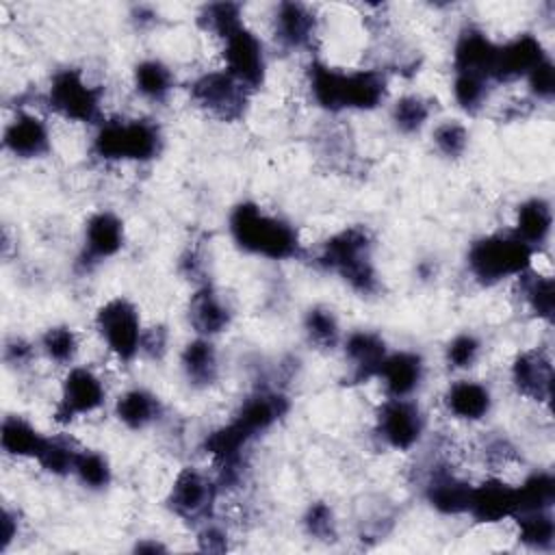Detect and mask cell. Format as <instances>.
Masks as SVG:
<instances>
[{
	"instance_id": "cell-1",
	"label": "cell",
	"mask_w": 555,
	"mask_h": 555,
	"mask_svg": "<svg viewBox=\"0 0 555 555\" xmlns=\"http://www.w3.org/2000/svg\"><path fill=\"white\" fill-rule=\"evenodd\" d=\"M312 100L325 111H371L386 98V76L377 69H338L323 61L308 67Z\"/></svg>"
},
{
	"instance_id": "cell-2",
	"label": "cell",
	"mask_w": 555,
	"mask_h": 555,
	"mask_svg": "<svg viewBox=\"0 0 555 555\" xmlns=\"http://www.w3.org/2000/svg\"><path fill=\"white\" fill-rule=\"evenodd\" d=\"M228 223L234 243L247 254L269 260H291L301 251L297 230L254 202L236 204Z\"/></svg>"
},
{
	"instance_id": "cell-3",
	"label": "cell",
	"mask_w": 555,
	"mask_h": 555,
	"mask_svg": "<svg viewBox=\"0 0 555 555\" xmlns=\"http://www.w3.org/2000/svg\"><path fill=\"white\" fill-rule=\"evenodd\" d=\"M317 262L360 295H373L379 288L373 264V236L364 225H349L332 234L323 243Z\"/></svg>"
},
{
	"instance_id": "cell-4",
	"label": "cell",
	"mask_w": 555,
	"mask_h": 555,
	"mask_svg": "<svg viewBox=\"0 0 555 555\" xmlns=\"http://www.w3.org/2000/svg\"><path fill=\"white\" fill-rule=\"evenodd\" d=\"M535 249L522 243L514 232H496L477 238L466 254L470 275L481 284H499L518 278L533 264Z\"/></svg>"
},
{
	"instance_id": "cell-5",
	"label": "cell",
	"mask_w": 555,
	"mask_h": 555,
	"mask_svg": "<svg viewBox=\"0 0 555 555\" xmlns=\"http://www.w3.org/2000/svg\"><path fill=\"white\" fill-rule=\"evenodd\" d=\"M93 154L115 163H145L160 154L163 134L150 119H111L93 134Z\"/></svg>"
},
{
	"instance_id": "cell-6",
	"label": "cell",
	"mask_w": 555,
	"mask_h": 555,
	"mask_svg": "<svg viewBox=\"0 0 555 555\" xmlns=\"http://www.w3.org/2000/svg\"><path fill=\"white\" fill-rule=\"evenodd\" d=\"M46 100L56 115L78 124H93L102 113V89L91 85L76 67L59 69L50 78Z\"/></svg>"
},
{
	"instance_id": "cell-7",
	"label": "cell",
	"mask_w": 555,
	"mask_h": 555,
	"mask_svg": "<svg viewBox=\"0 0 555 555\" xmlns=\"http://www.w3.org/2000/svg\"><path fill=\"white\" fill-rule=\"evenodd\" d=\"M95 327L117 360L130 362L141 353L143 327L139 310L130 299L113 297L102 304L95 312Z\"/></svg>"
},
{
	"instance_id": "cell-8",
	"label": "cell",
	"mask_w": 555,
	"mask_h": 555,
	"mask_svg": "<svg viewBox=\"0 0 555 555\" xmlns=\"http://www.w3.org/2000/svg\"><path fill=\"white\" fill-rule=\"evenodd\" d=\"M249 89H245L225 69H212L197 76L191 85V100L208 115L221 121H236L245 115L249 102Z\"/></svg>"
},
{
	"instance_id": "cell-9",
	"label": "cell",
	"mask_w": 555,
	"mask_h": 555,
	"mask_svg": "<svg viewBox=\"0 0 555 555\" xmlns=\"http://www.w3.org/2000/svg\"><path fill=\"white\" fill-rule=\"evenodd\" d=\"M221 43L225 72L232 74L249 91L262 87L267 74V56L258 35L243 24L225 39H221Z\"/></svg>"
},
{
	"instance_id": "cell-10",
	"label": "cell",
	"mask_w": 555,
	"mask_h": 555,
	"mask_svg": "<svg viewBox=\"0 0 555 555\" xmlns=\"http://www.w3.org/2000/svg\"><path fill=\"white\" fill-rule=\"evenodd\" d=\"M106 388L102 379L87 366H74L67 371L61 384V395L54 408L59 423H72L104 405Z\"/></svg>"
},
{
	"instance_id": "cell-11",
	"label": "cell",
	"mask_w": 555,
	"mask_h": 555,
	"mask_svg": "<svg viewBox=\"0 0 555 555\" xmlns=\"http://www.w3.org/2000/svg\"><path fill=\"white\" fill-rule=\"evenodd\" d=\"M425 431L421 408L410 399H386L377 412V434L395 451H410Z\"/></svg>"
},
{
	"instance_id": "cell-12",
	"label": "cell",
	"mask_w": 555,
	"mask_h": 555,
	"mask_svg": "<svg viewBox=\"0 0 555 555\" xmlns=\"http://www.w3.org/2000/svg\"><path fill=\"white\" fill-rule=\"evenodd\" d=\"M217 483L197 468H182L167 494L169 509L184 520H199L210 514Z\"/></svg>"
},
{
	"instance_id": "cell-13",
	"label": "cell",
	"mask_w": 555,
	"mask_h": 555,
	"mask_svg": "<svg viewBox=\"0 0 555 555\" xmlns=\"http://www.w3.org/2000/svg\"><path fill=\"white\" fill-rule=\"evenodd\" d=\"M546 56L548 54L544 52L542 41L531 33H522L505 43H496L490 80L509 82L516 78H525Z\"/></svg>"
},
{
	"instance_id": "cell-14",
	"label": "cell",
	"mask_w": 555,
	"mask_h": 555,
	"mask_svg": "<svg viewBox=\"0 0 555 555\" xmlns=\"http://www.w3.org/2000/svg\"><path fill=\"white\" fill-rule=\"evenodd\" d=\"M477 522H501L518 514V490L501 477H488L470 488L468 509Z\"/></svg>"
},
{
	"instance_id": "cell-15",
	"label": "cell",
	"mask_w": 555,
	"mask_h": 555,
	"mask_svg": "<svg viewBox=\"0 0 555 555\" xmlns=\"http://www.w3.org/2000/svg\"><path fill=\"white\" fill-rule=\"evenodd\" d=\"M121 247H124V221L111 210L93 212L85 223L80 264L89 269L102 260L113 258L115 254H119Z\"/></svg>"
},
{
	"instance_id": "cell-16",
	"label": "cell",
	"mask_w": 555,
	"mask_h": 555,
	"mask_svg": "<svg viewBox=\"0 0 555 555\" xmlns=\"http://www.w3.org/2000/svg\"><path fill=\"white\" fill-rule=\"evenodd\" d=\"M512 384L516 390L533 401H548L553 390V360L542 349H529L512 362Z\"/></svg>"
},
{
	"instance_id": "cell-17",
	"label": "cell",
	"mask_w": 555,
	"mask_h": 555,
	"mask_svg": "<svg viewBox=\"0 0 555 555\" xmlns=\"http://www.w3.org/2000/svg\"><path fill=\"white\" fill-rule=\"evenodd\" d=\"M470 483L455 475L449 466L436 464L431 466L425 481V499L427 503L447 516L466 514L470 499Z\"/></svg>"
},
{
	"instance_id": "cell-18",
	"label": "cell",
	"mask_w": 555,
	"mask_h": 555,
	"mask_svg": "<svg viewBox=\"0 0 555 555\" xmlns=\"http://www.w3.org/2000/svg\"><path fill=\"white\" fill-rule=\"evenodd\" d=\"M4 147L17 158H39L50 152V130L48 124L28 111L17 113L4 128Z\"/></svg>"
},
{
	"instance_id": "cell-19",
	"label": "cell",
	"mask_w": 555,
	"mask_h": 555,
	"mask_svg": "<svg viewBox=\"0 0 555 555\" xmlns=\"http://www.w3.org/2000/svg\"><path fill=\"white\" fill-rule=\"evenodd\" d=\"M423 377L425 362L416 351H388L377 373L388 399H410Z\"/></svg>"
},
{
	"instance_id": "cell-20",
	"label": "cell",
	"mask_w": 555,
	"mask_h": 555,
	"mask_svg": "<svg viewBox=\"0 0 555 555\" xmlns=\"http://www.w3.org/2000/svg\"><path fill=\"white\" fill-rule=\"evenodd\" d=\"M386 356H388V347L384 338L375 332L358 330V332H351L345 340V360L349 364V379L356 384L377 377Z\"/></svg>"
},
{
	"instance_id": "cell-21",
	"label": "cell",
	"mask_w": 555,
	"mask_h": 555,
	"mask_svg": "<svg viewBox=\"0 0 555 555\" xmlns=\"http://www.w3.org/2000/svg\"><path fill=\"white\" fill-rule=\"evenodd\" d=\"M494 54H496V43L483 30H479L475 26H466L457 35L455 46H453V69L479 74L490 80Z\"/></svg>"
},
{
	"instance_id": "cell-22",
	"label": "cell",
	"mask_w": 555,
	"mask_h": 555,
	"mask_svg": "<svg viewBox=\"0 0 555 555\" xmlns=\"http://www.w3.org/2000/svg\"><path fill=\"white\" fill-rule=\"evenodd\" d=\"M232 321V312L225 299L208 284L199 286L189 301V323L197 336L210 338L221 334Z\"/></svg>"
},
{
	"instance_id": "cell-23",
	"label": "cell",
	"mask_w": 555,
	"mask_h": 555,
	"mask_svg": "<svg viewBox=\"0 0 555 555\" xmlns=\"http://www.w3.org/2000/svg\"><path fill=\"white\" fill-rule=\"evenodd\" d=\"M288 412V399L278 390H256L249 395L234 418L254 436L271 429Z\"/></svg>"
},
{
	"instance_id": "cell-24",
	"label": "cell",
	"mask_w": 555,
	"mask_h": 555,
	"mask_svg": "<svg viewBox=\"0 0 555 555\" xmlns=\"http://www.w3.org/2000/svg\"><path fill=\"white\" fill-rule=\"evenodd\" d=\"M317 17L301 2H280L275 9V37L284 48L301 50L314 39Z\"/></svg>"
},
{
	"instance_id": "cell-25",
	"label": "cell",
	"mask_w": 555,
	"mask_h": 555,
	"mask_svg": "<svg viewBox=\"0 0 555 555\" xmlns=\"http://www.w3.org/2000/svg\"><path fill=\"white\" fill-rule=\"evenodd\" d=\"M444 405L449 414H453L460 421L475 423L488 416L492 408V395L490 390L473 379H457L453 382L444 392Z\"/></svg>"
},
{
	"instance_id": "cell-26",
	"label": "cell",
	"mask_w": 555,
	"mask_h": 555,
	"mask_svg": "<svg viewBox=\"0 0 555 555\" xmlns=\"http://www.w3.org/2000/svg\"><path fill=\"white\" fill-rule=\"evenodd\" d=\"M180 369L193 388H208L219 377V356L210 338L197 336L184 345Z\"/></svg>"
},
{
	"instance_id": "cell-27",
	"label": "cell",
	"mask_w": 555,
	"mask_h": 555,
	"mask_svg": "<svg viewBox=\"0 0 555 555\" xmlns=\"http://www.w3.org/2000/svg\"><path fill=\"white\" fill-rule=\"evenodd\" d=\"M553 228V210L551 204L542 197H531L522 202L516 210V223H514V234L527 243L529 247H540L546 243L548 234Z\"/></svg>"
},
{
	"instance_id": "cell-28",
	"label": "cell",
	"mask_w": 555,
	"mask_h": 555,
	"mask_svg": "<svg viewBox=\"0 0 555 555\" xmlns=\"http://www.w3.org/2000/svg\"><path fill=\"white\" fill-rule=\"evenodd\" d=\"M43 442H46V436L33 423H28L17 414L4 416L0 427V444L7 455L37 460Z\"/></svg>"
},
{
	"instance_id": "cell-29",
	"label": "cell",
	"mask_w": 555,
	"mask_h": 555,
	"mask_svg": "<svg viewBox=\"0 0 555 555\" xmlns=\"http://www.w3.org/2000/svg\"><path fill=\"white\" fill-rule=\"evenodd\" d=\"M160 414L158 399L145 388H130L119 395L115 403V416L128 429H145Z\"/></svg>"
},
{
	"instance_id": "cell-30",
	"label": "cell",
	"mask_w": 555,
	"mask_h": 555,
	"mask_svg": "<svg viewBox=\"0 0 555 555\" xmlns=\"http://www.w3.org/2000/svg\"><path fill=\"white\" fill-rule=\"evenodd\" d=\"M132 80H134L137 93L150 102H163L173 89V74L158 59L139 61L134 65Z\"/></svg>"
},
{
	"instance_id": "cell-31",
	"label": "cell",
	"mask_w": 555,
	"mask_h": 555,
	"mask_svg": "<svg viewBox=\"0 0 555 555\" xmlns=\"http://www.w3.org/2000/svg\"><path fill=\"white\" fill-rule=\"evenodd\" d=\"M518 284H520V295L525 299V304L529 306V310L544 319L551 321L553 319V310H555V286H553V278L544 275L540 271L527 269L525 273L518 275Z\"/></svg>"
},
{
	"instance_id": "cell-32",
	"label": "cell",
	"mask_w": 555,
	"mask_h": 555,
	"mask_svg": "<svg viewBox=\"0 0 555 555\" xmlns=\"http://www.w3.org/2000/svg\"><path fill=\"white\" fill-rule=\"evenodd\" d=\"M518 522V540L533 551H551L555 542V520L551 509H531L514 516Z\"/></svg>"
},
{
	"instance_id": "cell-33",
	"label": "cell",
	"mask_w": 555,
	"mask_h": 555,
	"mask_svg": "<svg viewBox=\"0 0 555 555\" xmlns=\"http://www.w3.org/2000/svg\"><path fill=\"white\" fill-rule=\"evenodd\" d=\"M518 490V514L531 509H551L555 503V479L546 470H535L520 486Z\"/></svg>"
},
{
	"instance_id": "cell-34",
	"label": "cell",
	"mask_w": 555,
	"mask_h": 555,
	"mask_svg": "<svg viewBox=\"0 0 555 555\" xmlns=\"http://www.w3.org/2000/svg\"><path fill=\"white\" fill-rule=\"evenodd\" d=\"M80 447L67 436H46V442L37 455V464L52 475H67L74 470V462Z\"/></svg>"
},
{
	"instance_id": "cell-35",
	"label": "cell",
	"mask_w": 555,
	"mask_h": 555,
	"mask_svg": "<svg viewBox=\"0 0 555 555\" xmlns=\"http://www.w3.org/2000/svg\"><path fill=\"white\" fill-rule=\"evenodd\" d=\"M199 26L206 33H212L219 39H225L232 30L243 26V9L236 2H212L206 4L197 17Z\"/></svg>"
},
{
	"instance_id": "cell-36",
	"label": "cell",
	"mask_w": 555,
	"mask_h": 555,
	"mask_svg": "<svg viewBox=\"0 0 555 555\" xmlns=\"http://www.w3.org/2000/svg\"><path fill=\"white\" fill-rule=\"evenodd\" d=\"M304 332L310 343H314L321 349H332L338 345L340 327L330 308L314 306L304 317Z\"/></svg>"
},
{
	"instance_id": "cell-37",
	"label": "cell",
	"mask_w": 555,
	"mask_h": 555,
	"mask_svg": "<svg viewBox=\"0 0 555 555\" xmlns=\"http://www.w3.org/2000/svg\"><path fill=\"white\" fill-rule=\"evenodd\" d=\"M72 473L78 477V481L85 488H91V490H102L111 483L108 460L102 453L91 451V449H80L78 451Z\"/></svg>"
},
{
	"instance_id": "cell-38",
	"label": "cell",
	"mask_w": 555,
	"mask_h": 555,
	"mask_svg": "<svg viewBox=\"0 0 555 555\" xmlns=\"http://www.w3.org/2000/svg\"><path fill=\"white\" fill-rule=\"evenodd\" d=\"M431 115V106L421 95H403L392 106V121L399 132L414 134L418 132Z\"/></svg>"
},
{
	"instance_id": "cell-39",
	"label": "cell",
	"mask_w": 555,
	"mask_h": 555,
	"mask_svg": "<svg viewBox=\"0 0 555 555\" xmlns=\"http://www.w3.org/2000/svg\"><path fill=\"white\" fill-rule=\"evenodd\" d=\"M41 351L56 364H69L78 353L76 332L67 325H52L41 336Z\"/></svg>"
},
{
	"instance_id": "cell-40",
	"label": "cell",
	"mask_w": 555,
	"mask_h": 555,
	"mask_svg": "<svg viewBox=\"0 0 555 555\" xmlns=\"http://www.w3.org/2000/svg\"><path fill=\"white\" fill-rule=\"evenodd\" d=\"M488 85L490 80L479 76V74H468V72H455L453 78V98L460 108L466 113H475L483 106L488 98Z\"/></svg>"
},
{
	"instance_id": "cell-41",
	"label": "cell",
	"mask_w": 555,
	"mask_h": 555,
	"mask_svg": "<svg viewBox=\"0 0 555 555\" xmlns=\"http://www.w3.org/2000/svg\"><path fill=\"white\" fill-rule=\"evenodd\" d=\"M434 145L447 158H460L468 147V130L460 121H442L434 128Z\"/></svg>"
},
{
	"instance_id": "cell-42",
	"label": "cell",
	"mask_w": 555,
	"mask_h": 555,
	"mask_svg": "<svg viewBox=\"0 0 555 555\" xmlns=\"http://www.w3.org/2000/svg\"><path fill=\"white\" fill-rule=\"evenodd\" d=\"M479 351H481L479 338L464 332V334H457L449 340V345L444 347V360L451 369L464 371V369H470L477 362Z\"/></svg>"
},
{
	"instance_id": "cell-43",
	"label": "cell",
	"mask_w": 555,
	"mask_h": 555,
	"mask_svg": "<svg viewBox=\"0 0 555 555\" xmlns=\"http://www.w3.org/2000/svg\"><path fill=\"white\" fill-rule=\"evenodd\" d=\"M306 531L317 540H334L336 538V520L334 512L327 503H312L304 516Z\"/></svg>"
},
{
	"instance_id": "cell-44",
	"label": "cell",
	"mask_w": 555,
	"mask_h": 555,
	"mask_svg": "<svg viewBox=\"0 0 555 555\" xmlns=\"http://www.w3.org/2000/svg\"><path fill=\"white\" fill-rule=\"evenodd\" d=\"M525 78H527L529 91L538 100H551L553 98V93H555V67H553V61L548 56L544 61H540Z\"/></svg>"
},
{
	"instance_id": "cell-45",
	"label": "cell",
	"mask_w": 555,
	"mask_h": 555,
	"mask_svg": "<svg viewBox=\"0 0 555 555\" xmlns=\"http://www.w3.org/2000/svg\"><path fill=\"white\" fill-rule=\"evenodd\" d=\"M167 343H169V334L163 325H154L143 330L141 336V351L150 358H160L167 351Z\"/></svg>"
},
{
	"instance_id": "cell-46",
	"label": "cell",
	"mask_w": 555,
	"mask_h": 555,
	"mask_svg": "<svg viewBox=\"0 0 555 555\" xmlns=\"http://www.w3.org/2000/svg\"><path fill=\"white\" fill-rule=\"evenodd\" d=\"M33 358V345L22 340V338H13L7 343L4 347V360L13 366H24L28 364Z\"/></svg>"
},
{
	"instance_id": "cell-47",
	"label": "cell",
	"mask_w": 555,
	"mask_h": 555,
	"mask_svg": "<svg viewBox=\"0 0 555 555\" xmlns=\"http://www.w3.org/2000/svg\"><path fill=\"white\" fill-rule=\"evenodd\" d=\"M228 535L219 529V527H204V531L199 533V548L202 551H210V553H221L228 548Z\"/></svg>"
},
{
	"instance_id": "cell-48",
	"label": "cell",
	"mask_w": 555,
	"mask_h": 555,
	"mask_svg": "<svg viewBox=\"0 0 555 555\" xmlns=\"http://www.w3.org/2000/svg\"><path fill=\"white\" fill-rule=\"evenodd\" d=\"M2 538H0V548L4 551L11 542H13V538L17 535V516L13 514V512H9V509H4L2 512V533H0Z\"/></svg>"
},
{
	"instance_id": "cell-49",
	"label": "cell",
	"mask_w": 555,
	"mask_h": 555,
	"mask_svg": "<svg viewBox=\"0 0 555 555\" xmlns=\"http://www.w3.org/2000/svg\"><path fill=\"white\" fill-rule=\"evenodd\" d=\"M137 551L139 553H158V551H165V546H160L158 542H141V544H137Z\"/></svg>"
}]
</instances>
